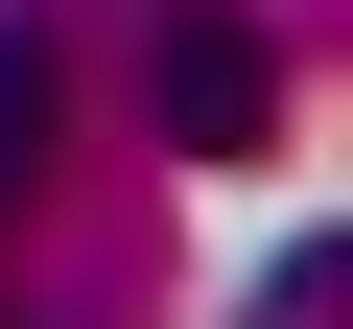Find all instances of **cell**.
I'll return each instance as SVG.
<instances>
[{
  "mask_svg": "<svg viewBox=\"0 0 353 329\" xmlns=\"http://www.w3.org/2000/svg\"><path fill=\"white\" fill-rule=\"evenodd\" d=\"M24 164H48V24H0V212H24Z\"/></svg>",
  "mask_w": 353,
  "mask_h": 329,
  "instance_id": "2",
  "label": "cell"
},
{
  "mask_svg": "<svg viewBox=\"0 0 353 329\" xmlns=\"http://www.w3.org/2000/svg\"><path fill=\"white\" fill-rule=\"evenodd\" d=\"M141 118L189 141V164H259V141H283V47L236 24V0H165V47H141Z\"/></svg>",
  "mask_w": 353,
  "mask_h": 329,
  "instance_id": "1",
  "label": "cell"
}]
</instances>
